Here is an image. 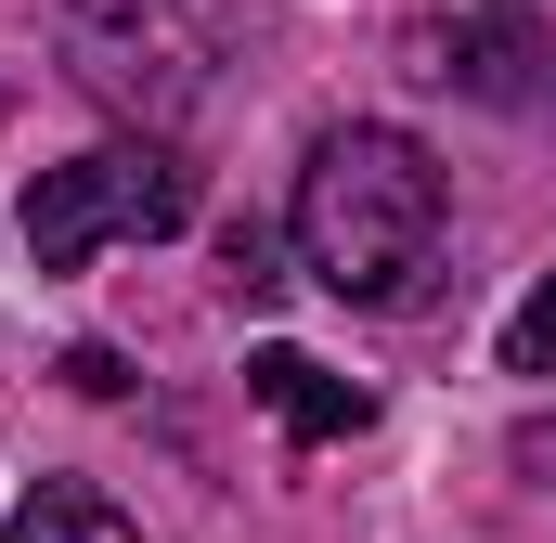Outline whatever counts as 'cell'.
<instances>
[{"label": "cell", "instance_id": "1", "mask_svg": "<svg viewBox=\"0 0 556 543\" xmlns=\"http://www.w3.org/2000/svg\"><path fill=\"white\" fill-rule=\"evenodd\" d=\"M285 233H298V272H311L324 298H350V311H415L427 285H440L453 181H440V155H427L415 130L350 117V130L311 142Z\"/></svg>", "mask_w": 556, "mask_h": 543}, {"label": "cell", "instance_id": "2", "mask_svg": "<svg viewBox=\"0 0 556 543\" xmlns=\"http://www.w3.org/2000/svg\"><path fill=\"white\" fill-rule=\"evenodd\" d=\"M65 65L78 91H104L117 117L168 130L207 104L220 78V0H65Z\"/></svg>", "mask_w": 556, "mask_h": 543}, {"label": "cell", "instance_id": "3", "mask_svg": "<svg viewBox=\"0 0 556 543\" xmlns=\"http://www.w3.org/2000/svg\"><path fill=\"white\" fill-rule=\"evenodd\" d=\"M181 220H194V168H181L168 142H91V155L39 168V194H26V260L78 272L91 247H155V233H181Z\"/></svg>", "mask_w": 556, "mask_h": 543}, {"label": "cell", "instance_id": "4", "mask_svg": "<svg viewBox=\"0 0 556 543\" xmlns=\"http://www.w3.org/2000/svg\"><path fill=\"white\" fill-rule=\"evenodd\" d=\"M415 65L440 91H466V104H505V117H556V39L531 13H453V26H427Z\"/></svg>", "mask_w": 556, "mask_h": 543}, {"label": "cell", "instance_id": "5", "mask_svg": "<svg viewBox=\"0 0 556 543\" xmlns=\"http://www.w3.org/2000/svg\"><path fill=\"white\" fill-rule=\"evenodd\" d=\"M247 389L285 414V440H363V427H376V389H363V376H324L311 350H260Z\"/></svg>", "mask_w": 556, "mask_h": 543}, {"label": "cell", "instance_id": "6", "mask_svg": "<svg viewBox=\"0 0 556 543\" xmlns=\"http://www.w3.org/2000/svg\"><path fill=\"white\" fill-rule=\"evenodd\" d=\"M0 543H142V531L104 505V492H78V479H39V492L13 505V531H0Z\"/></svg>", "mask_w": 556, "mask_h": 543}, {"label": "cell", "instance_id": "7", "mask_svg": "<svg viewBox=\"0 0 556 543\" xmlns=\"http://www.w3.org/2000/svg\"><path fill=\"white\" fill-rule=\"evenodd\" d=\"M505 376H556V272L505 311Z\"/></svg>", "mask_w": 556, "mask_h": 543}, {"label": "cell", "instance_id": "8", "mask_svg": "<svg viewBox=\"0 0 556 543\" xmlns=\"http://www.w3.org/2000/svg\"><path fill=\"white\" fill-rule=\"evenodd\" d=\"M220 272H233L247 298H273V285H285V260H273V233H260V220H233V233H220Z\"/></svg>", "mask_w": 556, "mask_h": 543}, {"label": "cell", "instance_id": "9", "mask_svg": "<svg viewBox=\"0 0 556 543\" xmlns=\"http://www.w3.org/2000/svg\"><path fill=\"white\" fill-rule=\"evenodd\" d=\"M65 389H78V402H117V389H130V363H117L104 337H78V350H65Z\"/></svg>", "mask_w": 556, "mask_h": 543}, {"label": "cell", "instance_id": "10", "mask_svg": "<svg viewBox=\"0 0 556 543\" xmlns=\"http://www.w3.org/2000/svg\"><path fill=\"white\" fill-rule=\"evenodd\" d=\"M518 466H531V479L556 492V414H531V427H518Z\"/></svg>", "mask_w": 556, "mask_h": 543}]
</instances>
